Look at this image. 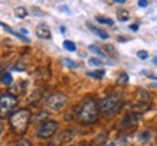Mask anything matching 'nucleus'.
Masks as SVG:
<instances>
[{
	"instance_id": "nucleus-12",
	"label": "nucleus",
	"mask_w": 157,
	"mask_h": 146,
	"mask_svg": "<svg viewBox=\"0 0 157 146\" xmlns=\"http://www.w3.org/2000/svg\"><path fill=\"white\" fill-rule=\"evenodd\" d=\"M0 81H2V84L9 85V84H12V81H13V77L10 75L9 72H5L3 75L0 77Z\"/></svg>"
},
{
	"instance_id": "nucleus-18",
	"label": "nucleus",
	"mask_w": 157,
	"mask_h": 146,
	"mask_svg": "<svg viewBox=\"0 0 157 146\" xmlns=\"http://www.w3.org/2000/svg\"><path fill=\"white\" fill-rule=\"evenodd\" d=\"M90 51L95 52L97 55H100V57H104V54H102V51H101L98 47H95V45H90Z\"/></svg>"
},
{
	"instance_id": "nucleus-14",
	"label": "nucleus",
	"mask_w": 157,
	"mask_h": 146,
	"mask_svg": "<svg viewBox=\"0 0 157 146\" xmlns=\"http://www.w3.org/2000/svg\"><path fill=\"white\" fill-rule=\"evenodd\" d=\"M97 22H100L102 25H108V26H113L114 22L109 19V18H105V16H97Z\"/></svg>"
},
{
	"instance_id": "nucleus-17",
	"label": "nucleus",
	"mask_w": 157,
	"mask_h": 146,
	"mask_svg": "<svg viewBox=\"0 0 157 146\" xmlns=\"http://www.w3.org/2000/svg\"><path fill=\"white\" fill-rule=\"evenodd\" d=\"M108 146H127V140L125 139H118L115 142H111Z\"/></svg>"
},
{
	"instance_id": "nucleus-7",
	"label": "nucleus",
	"mask_w": 157,
	"mask_h": 146,
	"mask_svg": "<svg viewBox=\"0 0 157 146\" xmlns=\"http://www.w3.org/2000/svg\"><path fill=\"white\" fill-rule=\"evenodd\" d=\"M36 36L40 39H51V29L46 23H40L36 26Z\"/></svg>"
},
{
	"instance_id": "nucleus-26",
	"label": "nucleus",
	"mask_w": 157,
	"mask_h": 146,
	"mask_svg": "<svg viewBox=\"0 0 157 146\" xmlns=\"http://www.w3.org/2000/svg\"><path fill=\"white\" fill-rule=\"evenodd\" d=\"M130 29H133V30H137L138 26H137V25H131V26H130Z\"/></svg>"
},
{
	"instance_id": "nucleus-9",
	"label": "nucleus",
	"mask_w": 157,
	"mask_h": 146,
	"mask_svg": "<svg viewBox=\"0 0 157 146\" xmlns=\"http://www.w3.org/2000/svg\"><path fill=\"white\" fill-rule=\"evenodd\" d=\"M13 14L17 19H25V16L28 14V12H26V9H25L23 6H19V7H16V9L13 10Z\"/></svg>"
},
{
	"instance_id": "nucleus-22",
	"label": "nucleus",
	"mask_w": 157,
	"mask_h": 146,
	"mask_svg": "<svg viewBox=\"0 0 157 146\" xmlns=\"http://www.w3.org/2000/svg\"><path fill=\"white\" fill-rule=\"evenodd\" d=\"M137 57L140 58V59H147L148 54H147L146 51H138V52H137Z\"/></svg>"
},
{
	"instance_id": "nucleus-28",
	"label": "nucleus",
	"mask_w": 157,
	"mask_h": 146,
	"mask_svg": "<svg viewBox=\"0 0 157 146\" xmlns=\"http://www.w3.org/2000/svg\"><path fill=\"white\" fill-rule=\"evenodd\" d=\"M154 62H157V58H156V59H154Z\"/></svg>"
},
{
	"instance_id": "nucleus-27",
	"label": "nucleus",
	"mask_w": 157,
	"mask_h": 146,
	"mask_svg": "<svg viewBox=\"0 0 157 146\" xmlns=\"http://www.w3.org/2000/svg\"><path fill=\"white\" fill-rule=\"evenodd\" d=\"M2 130H3V123L0 122V135H2Z\"/></svg>"
},
{
	"instance_id": "nucleus-19",
	"label": "nucleus",
	"mask_w": 157,
	"mask_h": 146,
	"mask_svg": "<svg viewBox=\"0 0 157 146\" xmlns=\"http://www.w3.org/2000/svg\"><path fill=\"white\" fill-rule=\"evenodd\" d=\"M148 137H150V133H148V132H143L140 136H138V140H140V142H146Z\"/></svg>"
},
{
	"instance_id": "nucleus-16",
	"label": "nucleus",
	"mask_w": 157,
	"mask_h": 146,
	"mask_svg": "<svg viewBox=\"0 0 157 146\" xmlns=\"http://www.w3.org/2000/svg\"><path fill=\"white\" fill-rule=\"evenodd\" d=\"M62 62H63V64H65L68 68H76V67H78V65H76V62L72 61V59H69V58H65V59H63Z\"/></svg>"
},
{
	"instance_id": "nucleus-20",
	"label": "nucleus",
	"mask_w": 157,
	"mask_h": 146,
	"mask_svg": "<svg viewBox=\"0 0 157 146\" xmlns=\"http://www.w3.org/2000/svg\"><path fill=\"white\" fill-rule=\"evenodd\" d=\"M16 146H32V143H30L28 139H22V140H19L16 143Z\"/></svg>"
},
{
	"instance_id": "nucleus-24",
	"label": "nucleus",
	"mask_w": 157,
	"mask_h": 146,
	"mask_svg": "<svg viewBox=\"0 0 157 146\" xmlns=\"http://www.w3.org/2000/svg\"><path fill=\"white\" fill-rule=\"evenodd\" d=\"M138 6H140V7H147L148 2H146V0H140V2H138Z\"/></svg>"
},
{
	"instance_id": "nucleus-25",
	"label": "nucleus",
	"mask_w": 157,
	"mask_h": 146,
	"mask_svg": "<svg viewBox=\"0 0 157 146\" xmlns=\"http://www.w3.org/2000/svg\"><path fill=\"white\" fill-rule=\"evenodd\" d=\"M61 10H62V12H65V13H69V10L67 9V6H62V7H61Z\"/></svg>"
},
{
	"instance_id": "nucleus-23",
	"label": "nucleus",
	"mask_w": 157,
	"mask_h": 146,
	"mask_svg": "<svg viewBox=\"0 0 157 146\" xmlns=\"http://www.w3.org/2000/svg\"><path fill=\"white\" fill-rule=\"evenodd\" d=\"M127 81H128V75H127L125 72H123L118 78V83H127Z\"/></svg>"
},
{
	"instance_id": "nucleus-3",
	"label": "nucleus",
	"mask_w": 157,
	"mask_h": 146,
	"mask_svg": "<svg viewBox=\"0 0 157 146\" xmlns=\"http://www.w3.org/2000/svg\"><path fill=\"white\" fill-rule=\"evenodd\" d=\"M124 101L121 100V97L115 94H111L108 97H104L98 103V108H100V113L104 116H113V114L118 113L121 107H123Z\"/></svg>"
},
{
	"instance_id": "nucleus-1",
	"label": "nucleus",
	"mask_w": 157,
	"mask_h": 146,
	"mask_svg": "<svg viewBox=\"0 0 157 146\" xmlns=\"http://www.w3.org/2000/svg\"><path fill=\"white\" fill-rule=\"evenodd\" d=\"M98 114H100V108L97 101L92 99H86L78 108L76 117L82 124H92L98 120Z\"/></svg>"
},
{
	"instance_id": "nucleus-21",
	"label": "nucleus",
	"mask_w": 157,
	"mask_h": 146,
	"mask_svg": "<svg viewBox=\"0 0 157 146\" xmlns=\"http://www.w3.org/2000/svg\"><path fill=\"white\" fill-rule=\"evenodd\" d=\"M90 64H91V65H101V64H102V61H101V59H100V58H91V59H90Z\"/></svg>"
},
{
	"instance_id": "nucleus-15",
	"label": "nucleus",
	"mask_w": 157,
	"mask_h": 146,
	"mask_svg": "<svg viewBox=\"0 0 157 146\" xmlns=\"http://www.w3.org/2000/svg\"><path fill=\"white\" fill-rule=\"evenodd\" d=\"M63 47H65V49H67V51H69V52H74L76 49L75 43L71 42V41H63Z\"/></svg>"
},
{
	"instance_id": "nucleus-6",
	"label": "nucleus",
	"mask_w": 157,
	"mask_h": 146,
	"mask_svg": "<svg viewBox=\"0 0 157 146\" xmlns=\"http://www.w3.org/2000/svg\"><path fill=\"white\" fill-rule=\"evenodd\" d=\"M56 130H58V122H55V120H45L38 127V137L48 139V137L53 136L56 133Z\"/></svg>"
},
{
	"instance_id": "nucleus-2",
	"label": "nucleus",
	"mask_w": 157,
	"mask_h": 146,
	"mask_svg": "<svg viewBox=\"0 0 157 146\" xmlns=\"http://www.w3.org/2000/svg\"><path fill=\"white\" fill-rule=\"evenodd\" d=\"M30 119H32V113L28 108H20L17 112H14L12 116L9 117V123L10 127L16 135H25L26 130H28V126L30 123Z\"/></svg>"
},
{
	"instance_id": "nucleus-5",
	"label": "nucleus",
	"mask_w": 157,
	"mask_h": 146,
	"mask_svg": "<svg viewBox=\"0 0 157 146\" xmlns=\"http://www.w3.org/2000/svg\"><path fill=\"white\" fill-rule=\"evenodd\" d=\"M68 103V97L62 93H56V94H52L46 100V107L52 112H59L67 106Z\"/></svg>"
},
{
	"instance_id": "nucleus-13",
	"label": "nucleus",
	"mask_w": 157,
	"mask_h": 146,
	"mask_svg": "<svg viewBox=\"0 0 157 146\" xmlns=\"http://www.w3.org/2000/svg\"><path fill=\"white\" fill-rule=\"evenodd\" d=\"M117 16H118L120 20H123V22H125V20H128V12L125 9H118L117 10Z\"/></svg>"
},
{
	"instance_id": "nucleus-4",
	"label": "nucleus",
	"mask_w": 157,
	"mask_h": 146,
	"mask_svg": "<svg viewBox=\"0 0 157 146\" xmlns=\"http://www.w3.org/2000/svg\"><path fill=\"white\" fill-rule=\"evenodd\" d=\"M19 100L12 93H3L0 94V117L6 119L13 114V110L16 108Z\"/></svg>"
},
{
	"instance_id": "nucleus-10",
	"label": "nucleus",
	"mask_w": 157,
	"mask_h": 146,
	"mask_svg": "<svg viewBox=\"0 0 157 146\" xmlns=\"http://www.w3.org/2000/svg\"><path fill=\"white\" fill-rule=\"evenodd\" d=\"M88 26H90V28H91V30H92V32L95 33V35H98V36H100L101 39H108V33H107V32H104L102 29L94 28V26H92V25H91V23H88Z\"/></svg>"
},
{
	"instance_id": "nucleus-11",
	"label": "nucleus",
	"mask_w": 157,
	"mask_h": 146,
	"mask_svg": "<svg viewBox=\"0 0 157 146\" xmlns=\"http://www.w3.org/2000/svg\"><path fill=\"white\" fill-rule=\"evenodd\" d=\"M104 75H105L104 70H97V71H90V72H88V77H92V78H95V80H101Z\"/></svg>"
},
{
	"instance_id": "nucleus-8",
	"label": "nucleus",
	"mask_w": 157,
	"mask_h": 146,
	"mask_svg": "<svg viewBox=\"0 0 157 146\" xmlns=\"http://www.w3.org/2000/svg\"><path fill=\"white\" fill-rule=\"evenodd\" d=\"M137 114L134 113H128L125 117H124V120H123V126L124 127H127V129H130V127H134L136 124H137Z\"/></svg>"
}]
</instances>
